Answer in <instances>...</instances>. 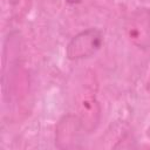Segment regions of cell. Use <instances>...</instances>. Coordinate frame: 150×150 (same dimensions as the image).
I'll return each mask as SVG.
<instances>
[{
    "mask_svg": "<svg viewBox=\"0 0 150 150\" xmlns=\"http://www.w3.org/2000/svg\"><path fill=\"white\" fill-rule=\"evenodd\" d=\"M103 45V33L98 28H87L71 38L66 47V55L71 61L88 59Z\"/></svg>",
    "mask_w": 150,
    "mask_h": 150,
    "instance_id": "6da1fadb",
    "label": "cell"
},
{
    "mask_svg": "<svg viewBox=\"0 0 150 150\" xmlns=\"http://www.w3.org/2000/svg\"><path fill=\"white\" fill-rule=\"evenodd\" d=\"M127 33L130 41L139 47L146 48L150 46V9H136L127 23Z\"/></svg>",
    "mask_w": 150,
    "mask_h": 150,
    "instance_id": "7a4b0ae2",
    "label": "cell"
},
{
    "mask_svg": "<svg viewBox=\"0 0 150 150\" xmlns=\"http://www.w3.org/2000/svg\"><path fill=\"white\" fill-rule=\"evenodd\" d=\"M68 4H70V5H76V4H80L82 0H66Z\"/></svg>",
    "mask_w": 150,
    "mask_h": 150,
    "instance_id": "3957f363",
    "label": "cell"
}]
</instances>
